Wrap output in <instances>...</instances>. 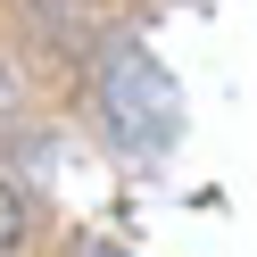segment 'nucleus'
Instances as JSON below:
<instances>
[{
	"label": "nucleus",
	"mask_w": 257,
	"mask_h": 257,
	"mask_svg": "<svg viewBox=\"0 0 257 257\" xmlns=\"http://www.w3.org/2000/svg\"><path fill=\"white\" fill-rule=\"evenodd\" d=\"M42 9H67V0H42Z\"/></svg>",
	"instance_id": "3"
},
{
	"label": "nucleus",
	"mask_w": 257,
	"mask_h": 257,
	"mask_svg": "<svg viewBox=\"0 0 257 257\" xmlns=\"http://www.w3.org/2000/svg\"><path fill=\"white\" fill-rule=\"evenodd\" d=\"M17 232H25V207H17V191L0 183V249H17Z\"/></svg>",
	"instance_id": "2"
},
{
	"label": "nucleus",
	"mask_w": 257,
	"mask_h": 257,
	"mask_svg": "<svg viewBox=\"0 0 257 257\" xmlns=\"http://www.w3.org/2000/svg\"><path fill=\"white\" fill-rule=\"evenodd\" d=\"M100 116L133 158H166L183 141V91L141 42H108L100 50Z\"/></svg>",
	"instance_id": "1"
}]
</instances>
